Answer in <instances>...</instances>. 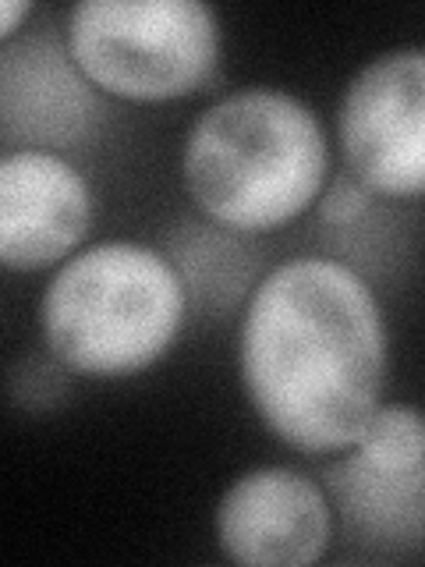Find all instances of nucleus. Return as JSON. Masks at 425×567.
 <instances>
[{
  "label": "nucleus",
  "mask_w": 425,
  "mask_h": 567,
  "mask_svg": "<svg viewBox=\"0 0 425 567\" xmlns=\"http://www.w3.org/2000/svg\"><path fill=\"white\" fill-rule=\"evenodd\" d=\"M238 365L277 440L305 454L348 451L369 430L386 383L380 301L348 262H280L245 306Z\"/></svg>",
  "instance_id": "nucleus-1"
},
{
  "label": "nucleus",
  "mask_w": 425,
  "mask_h": 567,
  "mask_svg": "<svg viewBox=\"0 0 425 567\" xmlns=\"http://www.w3.org/2000/svg\"><path fill=\"white\" fill-rule=\"evenodd\" d=\"M326 135L312 106L280 89L212 103L185 138V185L209 220L241 235L283 227L326 185Z\"/></svg>",
  "instance_id": "nucleus-2"
},
{
  "label": "nucleus",
  "mask_w": 425,
  "mask_h": 567,
  "mask_svg": "<svg viewBox=\"0 0 425 567\" xmlns=\"http://www.w3.org/2000/svg\"><path fill=\"white\" fill-rule=\"evenodd\" d=\"M188 291L164 248L100 241L58 266L40 301L50 354L93 380H124L164 359Z\"/></svg>",
  "instance_id": "nucleus-3"
},
{
  "label": "nucleus",
  "mask_w": 425,
  "mask_h": 567,
  "mask_svg": "<svg viewBox=\"0 0 425 567\" xmlns=\"http://www.w3.org/2000/svg\"><path fill=\"white\" fill-rule=\"evenodd\" d=\"M68 50L103 93L177 100L212 79L220 25L199 0H82L68 14Z\"/></svg>",
  "instance_id": "nucleus-4"
},
{
  "label": "nucleus",
  "mask_w": 425,
  "mask_h": 567,
  "mask_svg": "<svg viewBox=\"0 0 425 567\" xmlns=\"http://www.w3.org/2000/svg\"><path fill=\"white\" fill-rule=\"evenodd\" d=\"M351 177L390 199L425 195V47L380 53L336 114Z\"/></svg>",
  "instance_id": "nucleus-5"
},
{
  "label": "nucleus",
  "mask_w": 425,
  "mask_h": 567,
  "mask_svg": "<svg viewBox=\"0 0 425 567\" xmlns=\"http://www.w3.org/2000/svg\"><path fill=\"white\" fill-rule=\"evenodd\" d=\"M326 489L354 539L390 549L425 543V412L380 404L326 472Z\"/></svg>",
  "instance_id": "nucleus-6"
},
{
  "label": "nucleus",
  "mask_w": 425,
  "mask_h": 567,
  "mask_svg": "<svg viewBox=\"0 0 425 567\" xmlns=\"http://www.w3.org/2000/svg\"><path fill=\"white\" fill-rule=\"evenodd\" d=\"M330 536V496L294 468L245 472L217 504V539L235 564L305 567L326 554Z\"/></svg>",
  "instance_id": "nucleus-7"
},
{
  "label": "nucleus",
  "mask_w": 425,
  "mask_h": 567,
  "mask_svg": "<svg viewBox=\"0 0 425 567\" xmlns=\"http://www.w3.org/2000/svg\"><path fill=\"white\" fill-rule=\"evenodd\" d=\"M93 227V188L50 150H11L0 159V262L46 270L68 259Z\"/></svg>",
  "instance_id": "nucleus-8"
},
{
  "label": "nucleus",
  "mask_w": 425,
  "mask_h": 567,
  "mask_svg": "<svg viewBox=\"0 0 425 567\" xmlns=\"http://www.w3.org/2000/svg\"><path fill=\"white\" fill-rule=\"evenodd\" d=\"M93 82L68 43L29 35L0 53V132L11 150H68L96 132Z\"/></svg>",
  "instance_id": "nucleus-9"
},
{
  "label": "nucleus",
  "mask_w": 425,
  "mask_h": 567,
  "mask_svg": "<svg viewBox=\"0 0 425 567\" xmlns=\"http://www.w3.org/2000/svg\"><path fill=\"white\" fill-rule=\"evenodd\" d=\"M164 256L182 277L188 301L206 316L235 312L262 280V252L248 245L241 230L217 220H182L167 241Z\"/></svg>",
  "instance_id": "nucleus-10"
},
{
  "label": "nucleus",
  "mask_w": 425,
  "mask_h": 567,
  "mask_svg": "<svg viewBox=\"0 0 425 567\" xmlns=\"http://www.w3.org/2000/svg\"><path fill=\"white\" fill-rule=\"evenodd\" d=\"M372 203V192L359 182V177H336L326 188V195H319V220L326 227H348L362 217Z\"/></svg>",
  "instance_id": "nucleus-11"
},
{
  "label": "nucleus",
  "mask_w": 425,
  "mask_h": 567,
  "mask_svg": "<svg viewBox=\"0 0 425 567\" xmlns=\"http://www.w3.org/2000/svg\"><path fill=\"white\" fill-rule=\"evenodd\" d=\"M32 14V4H18V0H8L4 4V22H0V40L14 43L18 29H22V18Z\"/></svg>",
  "instance_id": "nucleus-12"
}]
</instances>
